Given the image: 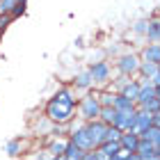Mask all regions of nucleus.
I'll list each match as a JSON object with an SVG mask.
<instances>
[{
  "mask_svg": "<svg viewBox=\"0 0 160 160\" xmlns=\"http://www.w3.org/2000/svg\"><path fill=\"white\" fill-rule=\"evenodd\" d=\"M142 62H153V64H160V43H147L142 48Z\"/></svg>",
  "mask_w": 160,
  "mask_h": 160,
  "instance_id": "nucleus-13",
  "label": "nucleus"
},
{
  "mask_svg": "<svg viewBox=\"0 0 160 160\" xmlns=\"http://www.w3.org/2000/svg\"><path fill=\"white\" fill-rule=\"evenodd\" d=\"M149 82H153L156 87H160V71H158V73H156L153 78H151V80H149Z\"/></svg>",
  "mask_w": 160,
  "mask_h": 160,
  "instance_id": "nucleus-30",
  "label": "nucleus"
},
{
  "mask_svg": "<svg viewBox=\"0 0 160 160\" xmlns=\"http://www.w3.org/2000/svg\"><path fill=\"white\" fill-rule=\"evenodd\" d=\"M114 98H117V92L110 89V87H103L98 89V101L103 108H114Z\"/></svg>",
  "mask_w": 160,
  "mask_h": 160,
  "instance_id": "nucleus-16",
  "label": "nucleus"
},
{
  "mask_svg": "<svg viewBox=\"0 0 160 160\" xmlns=\"http://www.w3.org/2000/svg\"><path fill=\"white\" fill-rule=\"evenodd\" d=\"M137 103L135 101H130L126 96H121V94H117V98H114V110L117 112H126V110H135Z\"/></svg>",
  "mask_w": 160,
  "mask_h": 160,
  "instance_id": "nucleus-19",
  "label": "nucleus"
},
{
  "mask_svg": "<svg viewBox=\"0 0 160 160\" xmlns=\"http://www.w3.org/2000/svg\"><path fill=\"white\" fill-rule=\"evenodd\" d=\"M85 160H96V156H94V151H89V153L85 156Z\"/></svg>",
  "mask_w": 160,
  "mask_h": 160,
  "instance_id": "nucleus-32",
  "label": "nucleus"
},
{
  "mask_svg": "<svg viewBox=\"0 0 160 160\" xmlns=\"http://www.w3.org/2000/svg\"><path fill=\"white\" fill-rule=\"evenodd\" d=\"M142 108H144L147 112L153 114V112H158V110H160V101H158V98H153V101H149V103H144Z\"/></svg>",
  "mask_w": 160,
  "mask_h": 160,
  "instance_id": "nucleus-26",
  "label": "nucleus"
},
{
  "mask_svg": "<svg viewBox=\"0 0 160 160\" xmlns=\"http://www.w3.org/2000/svg\"><path fill=\"white\" fill-rule=\"evenodd\" d=\"M67 147H69V137H60V135H53L48 140V144H46V151L50 156H64V151H67Z\"/></svg>",
  "mask_w": 160,
  "mask_h": 160,
  "instance_id": "nucleus-11",
  "label": "nucleus"
},
{
  "mask_svg": "<svg viewBox=\"0 0 160 160\" xmlns=\"http://www.w3.org/2000/svg\"><path fill=\"white\" fill-rule=\"evenodd\" d=\"M135 153H140L142 158H149V156H153V153H156V144L142 137V140H140V147H137Z\"/></svg>",
  "mask_w": 160,
  "mask_h": 160,
  "instance_id": "nucleus-20",
  "label": "nucleus"
},
{
  "mask_svg": "<svg viewBox=\"0 0 160 160\" xmlns=\"http://www.w3.org/2000/svg\"><path fill=\"white\" fill-rule=\"evenodd\" d=\"M87 69H89V73H92L94 85L108 87V85L112 82V67H110V62H105V60H101V62H92Z\"/></svg>",
  "mask_w": 160,
  "mask_h": 160,
  "instance_id": "nucleus-5",
  "label": "nucleus"
},
{
  "mask_svg": "<svg viewBox=\"0 0 160 160\" xmlns=\"http://www.w3.org/2000/svg\"><path fill=\"white\" fill-rule=\"evenodd\" d=\"M153 128H160V110L153 112Z\"/></svg>",
  "mask_w": 160,
  "mask_h": 160,
  "instance_id": "nucleus-29",
  "label": "nucleus"
},
{
  "mask_svg": "<svg viewBox=\"0 0 160 160\" xmlns=\"http://www.w3.org/2000/svg\"><path fill=\"white\" fill-rule=\"evenodd\" d=\"M156 98V85L149 82V80H142V87H140V96H137V108H142L144 103Z\"/></svg>",
  "mask_w": 160,
  "mask_h": 160,
  "instance_id": "nucleus-12",
  "label": "nucleus"
},
{
  "mask_svg": "<svg viewBox=\"0 0 160 160\" xmlns=\"http://www.w3.org/2000/svg\"><path fill=\"white\" fill-rule=\"evenodd\" d=\"M18 0H0V16H12Z\"/></svg>",
  "mask_w": 160,
  "mask_h": 160,
  "instance_id": "nucleus-23",
  "label": "nucleus"
},
{
  "mask_svg": "<svg viewBox=\"0 0 160 160\" xmlns=\"http://www.w3.org/2000/svg\"><path fill=\"white\" fill-rule=\"evenodd\" d=\"M108 123H103L101 119H94V121H87V130H89L92 140H94V147H101V144L105 142V135H108Z\"/></svg>",
  "mask_w": 160,
  "mask_h": 160,
  "instance_id": "nucleus-7",
  "label": "nucleus"
},
{
  "mask_svg": "<svg viewBox=\"0 0 160 160\" xmlns=\"http://www.w3.org/2000/svg\"><path fill=\"white\" fill-rule=\"evenodd\" d=\"M121 135H123V133H121L117 126H110V128H108V135H105V142H119Z\"/></svg>",
  "mask_w": 160,
  "mask_h": 160,
  "instance_id": "nucleus-25",
  "label": "nucleus"
},
{
  "mask_svg": "<svg viewBox=\"0 0 160 160\" xmlns=\"http://www.w3.org/2000/svg\"><path fill=\"white\" fill-rule=\"evenodd\" d=\"M160 71V64H153V62H142V67H140V80H151L156 73Z\"/></svg>",
  "mask_w": 160,
  "mask_h": 160,
  "instance_id": "nucleus-18",
  "label": "nucleus"
},
{
  "mask_svg": "<svg viewBox=\"0 0 160 160\" xmlns=\"http://www.w3.org/2000/svg\"><path fill=\"white\" fill-rule=\"evenodd\" d=\"M12 21H14L12 16H0V30H2V32H5V28H7V25H9V23H12Z\"/></svg>",
  "mask_w": 160,
  "mask_h": 160,
  "instance_id": "nucleus-28",
  "label": "nucleus"
},
{
  "mask_svg": "<svg viewBox=\"0 0 160 160\" xmlns=\"http://www.w3.org/2000/svg\"><path fill=\"white\" fill-rule=\"evenodd\" d=\"M140 67H142L140 53H121L117 60H114V69H117V73L119 76H126V78H137Z\"/></svg>",
  "mask_w": 160,
  "mask_h": 160,
  "instance_id": "nucleus-3",
  "label": "nucleus"
},
{
  "mask_svg": "<svg viewBox=\"0 0 160 160\" xmlns=\"http://www.w3.org/2000/svg\"><path fill=\"white\" fill-rule=\"evenodd\" d=\"M140 140H142L140 135H135V133H130V130H128V133H123V135H121L119 144H121L123 149H128L130 153H135V151H137V147H140Z\"/></svg>",
  "mask_w": 160,
  "mask_h": 160,
  "instance_id": "nucleus-14",
  "label": "nucleus"
},
{
  "mask_svg": "<svg viewBox=\"0 0 160 160\" xmlns=\"http://www.w3.org/2000/svg\"><path fill=\"white\" fill-rule=\"evenodd\" d=\"M71 87H73L76 92H89L92 87H94V80H92V73H89V69H85V71H78V73L73 76V80H71Z\"/></svg>",
  "mask_w": 160,
  "mask_h": 160,
  "instance_id": "nucleus-9",
  "label": "nucleus"
},
{
  "mask_svg": "<svg viewBox=\"0 0 160 160\" xmlns=\"http://www.w3.org/2000/svg\"><path fill=\"white\" fill-rule=\"evenodd\" d=\"M144 39L149 43H160V18H149V30Z\"/></svg>",
  "mask_w": 160,
  "mask_h": 160,
  "instance_id": "nucleus-15",
  "label": "nucleus"
},
{
  "mask_svg": "<svg viewBox=\"0 0 160 160\" xmlns=\"http://www.w3.org/2000/svg\"><path fill=\"white\" fill-rule=\"evenodd\" d=\"M119 149H121V144H119V142H103V144L98 147L101 153H105V156H110V158H114V153H117Z\"/></svg>",
  "mask_w": 160,
  "mask_h": 160,
  "instance_id": "nucleus-21",
  "label": "nucleus"
},
{
  "mask_svg": "<svg viewBox=\"0 0 160 160\" xmlns=\"http://www.w3.org/2000/svg\"><path fill=\"white\" fill-rule=\"evenodd\" d=\"M5 153L9 158H23L25 153H30V151H28V142L23 137H14V140H9L5 144Z\"/></svg>",
  "mask_w": 160,
  "mask_h": 160,
  "instance_id": "nucleus-8",
  "label": "nucleus"
},
{
  "mask_svg": "<svg viewBox=\"0 0 160 160\" xmlns=\"http://www.w3.org/2000/svg\"><path fill=\"white\" fill-rule=\"evenodd\" d=\"M128 156H130V151L121 147V149L117 151V153H114V158H112V160H128Z\"/></svg>",
  "mask_w": 160,
  "mask_h": 160,
  "instance_id": "nucleus-27",
  "label": "nucleus"
},
{
  "mask_svg": "<svg viewBox=\"0 0 160 160\" xmlns=\"http://www.w3.org/2000/svg\"><path fill=\"white\" fill-rule=\"evenodd\" d=\"M156 98L160 101V87H156Z\"/></svg>",
  "mask_w": 160,
  "mask_h": 160,
  "instance_id": "nucleus-34",
  "label": "nucleus"
},
{
  "mask_svg": "<svg viewBox=\"0 0 160 160\" xmlns=\"http://www.w3.org/2000/svg\"><path fill=\"white\" fill-rule=\"evenodd\" d=\"M153 126V114L147 112L144 108H137V114H135V126L130 128V133H135V135H144L147 130Z\"/></svg>",
  "mask_w": 160,
  "mask_h": 160,
  "instance_id": "nucleus-6",
  "label": "nucleus"
},
{
  "mask_svg": "<svg viewBox=\"0 0 160 160\" xmlns=\"http://www.w3.org/2000/svg\"><path fill=\"white\" fill-rule=\"evenodd\" d=\"M53 160H67V158H64V156H55Z\"/></svg>",
  "mask_w": 160,
  "mask_h": 160,
  "instance_id": "nucleus-35",
  "label": "nucleus"
},
{
  "mask_svg": "<svg viewBox=\"0 0 160 160\" xmlns=\"http://www.w3.org/2000/svg\"><path fill=\"white\" fill-rule=\"evenodd\" d=\"M144 160H160V156H158V153H153V156H149V158H144Z\"/></svg>",
  "mask_w": 160,
  "mask_h": 160,
  "instance_id": "nucleus-33",
  "label": "nucleus"
},
{
  "mask_svg": "<svg viewBox=\"0 0 160 160\" xmlns=\"http://www.w3.org/2000/svg\"><path fill=\"white\" fill-rule=\"evenodd\" d=\"M78 98L73 87H57L46 103H43V117L55 126H67L78 119Z\"/></svg>",
  "mask_w": 160,
  "mask_h": 160,
  "instance_id": "nucleus-1",
  "label": "nucleus"
},
{
  "mask_svg": "<svg viewBox=\"0 0 160 160\" xmlns=\"http://www.w3.org/2000/svg\"><path fill=\"white\" fill-rule=\"evenodd\" d=\"M156 153H158V156H160V147H158V149H156Z\"/></svg>",
  "mask_w": 160,
  "mask_h": 160,
  "instance_id": "nucleus-36",
  "label": "nucleus"
},
{
  "mask_svg": "<svg viewBox=\"0 0 160 160\" xmlns=\"http://www.w3.org/2000/svg\"><path fill=\"white\" fill-rule=\"evenodd\" d=\"M69 140L78 144L82 151H94L96 147H94V140H92V135H89V130H87V123L85 121H71L69 123Z\"/></svg>",
  "mask_w": 160,
  "mask_h": 160,
  "instance_id": "nucleus-4",
  "label": "nucleus"
},
{
  "mask_svg": "<svg viewBox=\"0 0 160 160\" xmlns=\"http://www.w3.org/2000/svg\"><path fill=\"white\" fill-rule=\"evenodd\" d=\"M101 110H103V105H101V101H98V89H94V92L89 89L78 98V119L80 121L87 123V121L98 119Z\"/></svg>",
  "mask_w": 160,
  "mask_h": 160,
  "instance_id": "nucleus-2",
  "label": "nucleus"
},
{
  "mask_svg": "<svg viewBox=\"0 0 160 160\" xmlns=\"http://www.w3.org/2000/svg\"><path fill=\"white\" fill-rule=\"evenodd\" d=\"M103 123H108V126H112L114 123V119H117V110H114V108H103V110H101V117H98Z\"/></svg>",
  "mask_w": 160,
  "mask_h": 160,
  "instance_id": "nucleus-22",
  "label": "nucleus"
},
{
  "mask_svg": "<svg viewBox=\"0 0 160 160\" xmlns=\"http://www.w3.org/2000/svg\"><path fill=\"white\" fill-rule=\"evenodd\" d=\"M87 153H89V151H82L78 144H73L69 140V147H67V151H64V158H67V160H85Z\"/></svg>",
  "mask_w": 160,
  "mask_h": 160,
  "instance_id": "nucleus-17",
  "label": "nucleus"
},
{
  "mask_svg": "<svg viewBox=\"0 0 160 160\" xmlns=\"http://www.w3.org/2000/svg\"><path fill=\"white\" fill-rule=\"evenodd\" d=\"M147 30H149V18H140L133 23V32L140 34V37H147Z\"/></svg>",
  "mask_w": 160,
  "mask_h": 160,
  "instance_id": "nucleus-24",
  "label": "nucleus"
},
{
  "mask_svg": "<svg viewBox=\"0 0 160 160\" xmlns=\"http://www.w3.org/2000/svg\"><path fill=\"white\" fill-rule=\"evenodd\" d=\"M128 160H144V158H142L140 153H130V156H128Z\"/></svg>",
  "mask_w": 160,
  "mask_h": 160,
  "instance_id": "nucleus-31",
  "label": "nucleus"
},
{
  "mask_svg": "<svg viewBox=\"0 0 160 160\" xmlns=\"http://www.w3.org/2000/svg\"><path fill=\"white\" fill-rule=\"evenodd\" d=\"M135 114H137V108L135 110H126V112H117V119H114L112 126H117L121 133H128L135 126Z\"/></svg>",
  "mask_w": 160,
  "mask_h": 160,
  "instance_id": "nucleus-10",
  "label": "nucleus"
}]
</instances>
